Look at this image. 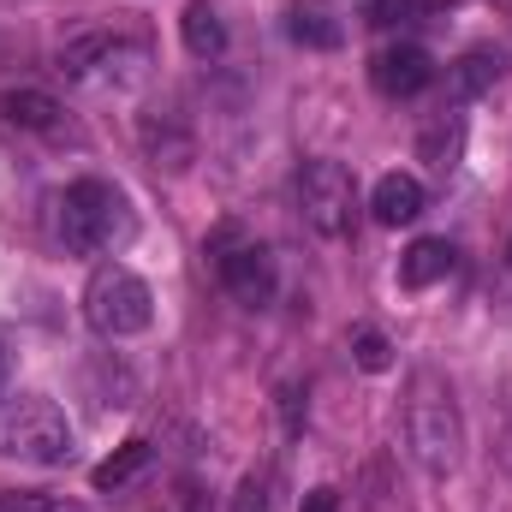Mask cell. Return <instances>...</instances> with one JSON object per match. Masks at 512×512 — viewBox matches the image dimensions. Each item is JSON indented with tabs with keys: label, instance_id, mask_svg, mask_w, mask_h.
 Instances as JSON below:
<instances>
[{
	"label": "cell",
	"instance_id": "cell-23",
	"mask_svg": "<svg viewBox=\"0 0 512 512\" xmlns=\"http://www.w3.org/2000/svg\"><path fill=\"white\" fill-rule=\"evenodd\" d=\"M507 262H512V245H507Z\"/></svg>",
	"mask_w": 512,
	"mask_h": 512
},
{
	"label": "cell",
	"instance_id": "cell-17",
	"mask_svg": "<svg viewBox=\"0 0 512 512\" xmlns=\"http://www.w3.org/2000/svg\"><path fill=\"white\" fill-rule=\"evenodd\" d=\"M352 358H358V370L382 376L387 364H393V346H387L382 328H358V334H352Z\"/></svg>",
	"mask_w": 512,
	"mask_h": 512
},
{
	"label": "cell",
	"instance_id": "cell-9",
	"mask_svg": "<svg viewBox=\"0 0 512 512\" xmlns=\"http://www.w3.org/2000/svg\"><path fill=\"white\" fill-rule=\"evenodd\" d=\"M0 126L30 131V137H60L66 131V108L48 90H6L0 96Z\"/></svg>",
	"mask_w": 512,
	"mask_h": 512
},
{
	"label": "cell",
	"instance_id": "cell-8",
	"mask_svg": "<svg viewBox=\"0 0 512 512\" xmlns=\"http://www.w3.org/2000/svg\"><path fill=\"white\" fill-rule=\"evenodd\" d=\"M370 78H376V90H382V96L405 102V96H423V90L435 84V60H429L417 42H393V48H382V54H376Z\"/></svg>",
	"mask_w": 512,
	"mask_h": 512
},
{
	"label": "cell",
	"instance_id": "cell-4",
	"mask_svg": "<svg viewBox=\"0 0 512 512\" xmlns=\"http://www.w3.org/2000/svg\"><path fill=\"white\" fill-rule=\"evenodd\" d=\"M84 322L102 334V340H131L155 322V292L149 280L126 268V262H102L90 280H84Z\"/></svg>",
	"mask_w": 512,
	"mask_h": 512
},
{
	"label": "cell",
	"instance_id": "cell-22",
	"mask_svg": "<svg viewBox=\"0 0 512 512\" xmlns=\"http://www.w3.org/2000/svg\"><path fill=\"white\" fill-rule=\"evenodd\" d=\"M0 399H6V352H0Z\"/></svg>",
	"mask_w": 512,
	"mask_h": 512
},
{
	"label": "cell",
	"instance_id": "cell-19",
	"mask_svg": "<svg viewBox=\"0 0 512 512\" xmlns=\"http://www.w3.org/2000/svg\"><path fill=\"white\" fill-rule=\"evenodd\" d=\"M0 512H66V507L42 489H0Z\"/></svg>",
	"mask_w": 512,
	"mask_h": 512
},
{
	"label": "cell",
	"instance_id": "cell-16",
	"mask_svg": "<svg viewBox=\"0 0 512 512\" xmlns=\"http://www.w3.org/2000/svg\"><path fill=\"white\" fill-rule=\"evenodd\" d=\"M459 137H465L459 120H435V126L417 137V155H423L435 173H453V161H459Z\"/></svg>",
	"mask_w": 512,
	"mask_h": 512
},
{
	"label": "cell",
	"instance_id": "cell-12",
	"mask_svg": "<svg viewBox=\"0 0 512 512\" xmlns=\"http://www.w3.org/2000/svg\"><path fill=\"white\" fill-rule=\"evenodd\" d=\"M179 36H185V48H191L197 60H215V54H227V24H221V12H215L209 0H191V6H185V18H179Z\"/></svg>",
	"mask_w": 512,
	"mask_h": 512
},
{
	"label": "cell",
	"instance_id": "cell-6",
	"mask_svg": "<svg viewBox=\"0 0 512 512\" xmlns=\"http://www.w3.org/2000/svg\"><path fill=\"white\" fill-rule=\"evenodd\" d=\"M215 274H221V286H227L239 304H251V310H262V304L274 298V256L262 251L256 239L221 233V239H215Z\"/></svg>",
	"mask_w": 512,
	"mask_h": 512
},
{
	"label": "cell",
	"instance_id": "cell-3",
	"mask_svg": "<svg viewBox=\"0 0 512 512\" xmlns=\"http://www.w3.org/2000/svg\"><path fill=\"white\" fill-rule=\"evenodd\" d=\"M0 453L18 465H66L72 459V423L48 393H12L0 405Z\"/></svg>",
	"mask_w": 512,
	"mask_h": 512
},
{
	"label": "cell",
	"instance_id": "cell-5",
	"mask_svg": "<svg viewBox=\"0 0 512 512\" xmlns=\"http://www.w3.org/2000/svg\"><path fill=\"white\" fill-rule=\"evenodd\" d=\"M298 203H304V221L322 233V239H346L352 233V215H358V179L346 161H310L298 173Z\"/></svg>",
	"mask_w": 512,
	"mask_h": 512
},
{
	"label": "cell",
	"instance_id": "cell-18",
	"mask_svg": "<svg viewBox=\"0 0 512 512\" xmlns=\"http://www.w3.org/2000/svg\"><path fill=\"white\" fill-rule=\"evenodd\" d=\"M292 36L310 42V48H334L340 42V24H328L322 12H292Z\"/></svg>",
	"mask_w": 512,
	"mask_h": 512
},
{
	"label": "cell",
	"instance_id": "cell-14",
	"mask_svg": "<svg viewBox=\"0 0 512 512\" xmlns=\"http://www.w3.org/2000/svg\"><path fill=\"white\" fill-rule=\"evenodd\" d=\"M149 465H155V447H149V441H126L114 459L96 465V489H131Z\"/></svg>",
	"mask_w": 512,
	"mask_h": 512
},
{
	"label": "cell",
	"instance_id": "cell-21",
	"mask_svg": "<svg viewBox=\"0 0 512 512\" xmlns=\"http://www.w3.org/2000/svg\"><path fill=\"white\" fill-rule=\"evenodd\" d=\"M298 512H340V489H328V483H322V489H310Z\"/></svg>",
	"mask_w": 512,
	"mask_h": 512
},
{
	"label": "cell",
	"instance_id": "cell-1",
	"mask_svg": "<svg viewBox=\"0 0 512 512\" xmlns=\"http://www.w3.org/2000/svg\"><path fill=\"white\" fill-rule=\"evenodd\" d=\"M405 453L423 477H453L465 459V417L459 393L441 370H411L405 382Z\"/></svg>",
	"mask_w": 512,
	"mask_h": 512
},
{
	"label": "cell",
	"instance_id": "cell-10",
	"mask_svg": "<svg viewBox=\"0 0 512 512\" xmlns=\"http://www.w3.org/2000/svg\"><path fill=\"white\" fill-rule=\"evenodd\" d=\"M370 209H376L382 227H411L423 215V185L411 173H387V179H376V191H370Z\"/></svg>",
	"mask_w": 512,
	"mask_h": 512
},
{
	"label": "cell",
	"instance_id": "cell-15",
	"mask_svg": "<svg viewBox=\"0 0 512 512\" xmlns=\"http://www.w3.org/2000/svg\"><path fill=\"white\" fill-rule=\"evenodd\" d=\"M501 66H507V60H501L495 48H471V54L453 66V78H447V84H453V96H477V90H489V84L501 78Z\"/></svg>",
	"mask_w": 512,
	"mask_h": 512
},
{
	"label": "cell",
	"instance_id": "cell-7",
	"mask_svg": "<svg viewBox=\"0 0 512 512\" xmlns=\"http://www.w3.org/2000/svg\"><path fill=\"white\" fill-rule=\"evenodd\" d=\"M137 137H143L149 167H167V173H185L191 155H197V137H191V126H185L179 108H149L143 126H137Z\"/></svg>",
	"mask_w": 512,
	"mask_h": 512
},
{
	"label": "cell",
	"instance_id": "cell-13",
	"mask_svg": "<svg viewBox=\"0 0 512 512\" xmlns=\"http://www.w3.org/2000/svg\"><path fill=\"white\" fill-rule=\"evenodd\" d=\"M114 42H120L114 30H84V36H72V42L60 48V72H66V78H96L102 60L114 54Z\"/></svg>",
	"mask_w": 512,
	"mask_h": 512
},
{
	"label": "cell",
	"instance_id": "cell-20",
	"mask_svg": "<svg viewBox=\"0 0 512 512\" xmlns=\"http://www.w3.org/2000/svg\"><path fill=\"white\" fill-rule=\"evenodd\" d=\"M233 512H268V477H245L239 489H233Z\"/></svg>",
	"mask_w": 512,
	"mask_h": 512
},
{
	"label": "cell",
	"instance_id": "cell-2",
	"mask_svg": "<svg viewBox=\"0 0 512 512\" xmlns=\"http://www.w3.org/2000/svg\"><path fill=\"white\" fill-rule=\"evenodd\" d=\"M131 233H137V215H131L120 185H108V179L66 185V197H60V245L72 256H108L131 245Z\"/></svg>",
	"mask_w": 512,
	"mask_h": 512
},
{
	"label": "cell",
	"instance_id": "cell-11",
	"mask_svg": "<svg viewBox=\"0 0 512 512\" xmlns=\"http://www.w3.org/2000/svg\"><path fill=\"white\" fill-rule=\"evenodd\" d=\"M453 262H459V256H453L447 239H417L411 251L399 256V286H405V292H423V286L447 280V274H453Z\"/></svg>",
	"mask_w": 512,
	"mask_h": 512
}]
</instances>
